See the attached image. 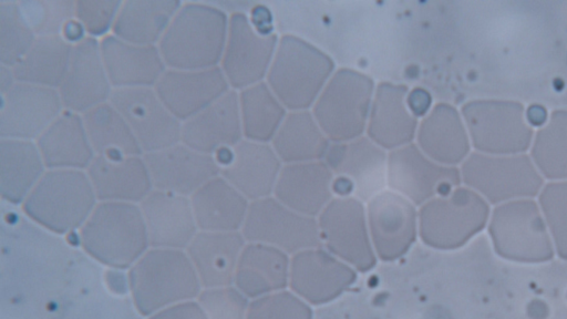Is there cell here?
Here are the masks:
<instances>
[{
  "label": "cell",
  "mask_w": 567,
  "mask_h": 319,
  "mask_svg": "<svg viewBox=\"0 0 567 319\" xmlns=\"http://www.w3.org/2000/svg\"><path fill=\"white\" fill-rule=\"evenodd\" d=\"M229 16L210 2H182L158 43L169 69L199 70L219 66Z\"/></svg>",
  "instance_id": "obj_1"
},
{
  "label": "cell",
  "mask_w": 567,
  "mask_h": 319,
  "mask_svg": "<svg viewBox=\"0 0 567 319\" xmlns=\"http://www.w3.org/2000/svg\"><path fill=\"white\" fill-rule=\"evenodd\" d=\"M79 241L85 254L114 269H130L150 248L140 205L122 202H99Z\"/></svg>",
  "instance_id": "obj_2"
},
{
  "label": "cell",
  "mask_w": 567,
  "mask_h": 319,
  "mask_svg": "<svg viewBox=\"0 0 567 319\" xmlns=\"http://www.w3.org/2000/svg\"><path fill=\"white\" fill-rule=\"evenodd\" d=\"M127 279L135 308L146 317L168 306L195 300L203 290L183 249L148 248L128 269Z\"/></svg>",
  "instance_id": "obj_3"
},
{
  "label": "cell",
  "mask_w": 567,
  "mask_h": 319,
  "mask_svg": "<svg viewBox=\"0 0 567 319\" xmlns=\"http://www.w3.org/2000/svg\"><path fill=\"white\" fill-rule=\"evenodd\" d=\"M99 203L86 171L47 169L21 210L55 235L80 230Z\"/></svg>",
  "instance_id": "obj_4"
},
{
  "label": "cell",
  "mask_w": 567,
  "mask_h": 319,
  "mask_svg": "<svg viewBox=\"0 0 567 319\" xmlns=\"http://www.w3.org/2000/svg\"><path fill=\"white\" fill-rule=\"evenodd\" d=\"M334 71L326 52L299 37L284 34L266 83L288 112L309 110Z\"/></svg>",
  "instance_id": "obj_5"
},
{
  "label": "cell",
  "mask_w": 567,
  "mask_h": 319,
  "mask_svg": "<svg viewBox=\"0 0 567 319\" xmlns=\"http://www.w3.org/2000/svg\"><path fill=\"white\" fill-rule=\"evenodd\" d=\"M417 215L422 244L450 251L462 248L487 227L491 206L478 193L460 185L424 203Z\"/></svg>",
  "instance_id": "obj_6"
},
{
  "label": "cell",
  "mask_w": 567,
  "mask_h": 319,
  "mask_svg": "<svg viewBox=\"0 0 567 319\" xmlns=\"http://www.w3.org/2000/svg\"><path fill=\"white\" fill-rule=\"evenodd\" d=\"M374 91L370 75L350 68L334 71L311 107L330 142H347L364 135Z\"/></svg>",
  "instance_id": "obj_7"
},
{
  "label": "cell",
  "mask_w": 567,
  "mask_h": 319,
  "mask_svg": "<svg viewBox=\"0 0 567 319\" xmlns=\"http://www.w3.org/2000/svg\"><path fill=\"white\" fill-rule=\"evenodd\" d=\"M487 231L495 253L506 260L542 264L556 255L539 205L534 198L494 206Z\"/></svg>",
  "instance_id": "obj_8"
},
{
  "label": "cell",
  "mask_w": 567,
  "mask_h": 319,
  "mask_svg": "<svg viewBox=\"0 0 567 319\" xmlns=\"http://www.w3.org/2000/svg\"><path fill=\"white\" fill-rule=\"evenodd\" d=\"M460 112L476 152L511 155L530 148L535 132L520 102L476 99L464 103Z\"/></svg>",
  "instance_id": "obj_9"
},
{
  "label": "cell",
  "mask_w": 567,
  "mask_h": 319,
  "mask_svg": "<svg viewBox=\"0 0 567 319\" xmlns=\"http://www.w3.org/2000/svg\"><path fill=\"white\" fill-rule=\"evenodd\" d=\"M462 184L489 205L535 198L545 185L529 154L492 155L470 153L460 166Z\"/></svg>",
  "instance_id": "obj_10"
},
{
  "label": "cell",
  "mask_w": 567,
  "mask_h": 319,
  "mask_svg": "<svg viewBox=\"0 0 567 319\" xmlns=\"http://www.w3.org/2000/svg\"><path fill=\"white\" fill-rule=\"evenodd\" d=\"M317 220L323 248L358 272H368L377 266L365 203L353 196H334Z\"/></svg>",
  "instance_id": "obj_11"
},
{
  "label": "cell",
  "mask_w": 567,
  "mask_h": 319,
  "mask_svg": "<svg viewBox=\"0 0 567 319\" xmlns=\"http://www.w3.org/2000/svg\"><path fill=\"white\" fill-rule=\"evenodd\" d=\"M240 233L246 243L268 245L289 256L322 246L317 218L289 208L274 195L249 202Z\"/></svg>",
  "instance_id": "obj_12"
},
{
  "label": "cell",
  "mask_w": 567,
  "mask_h": 319,
  "mask_svg": "<svg viewBox=\"0 0 567 319\" xmlns=\"http://www.w3.org/2000/svg\"><path fill=\"white\" fill-rule=\"evenodd\" d=\"M323 162L334 176L337 196H353L367 203L386 187L388 152L367 135L331 142Z\"/></svg>",
  "instance_id": "obj_13"
},
{
  "label": "cell",
  "mask_w": 567,
  "mask_h": 319,
  "mask_svg": "<svg viewBox=\"0 0 567 319\" xmlns=\"http://www.w3.org/2000/svg\"><path fill=\"white\" fill-rule=\"evenodd\" d=\"M460 185V167L433 161L414 142L388 152V189L402 195L417 208Z\"/></svg>",
  "instance_id": "obj_14"
},
{
  "label": "cell",
  "mask_w": 567,
  "mask_h": 319,
  "mask_svg": "<svg viewBox=\"0 0 567 319\" xmlns=\"http://www.w3.org/2000/svg\"><path fill=\"white\" fill-rule=\"evenodd\" d=\"M279 38L260 32L240 11L229 16L221 68L230 89L240 91L264 81L272 62Z\"/></svg>",
  "instance_id": "obj_15"
},
{
  "label": "cell",
  "mask_w": 567,
  "mask_h": 319,
  "mask_svg": "<svg viewBox=\"0 0 567 319\" xmlns=\"http://www.w3.org/2000/svg\"><path fill=\"white\" fill-rule=\"evenodd\" d=\"M365 204L369 233L378 259L394 263L406 256L419 237L417 207L390 189L382 191Z\"/></svg>",
  "instance_id": "obj_16"
},
{
  "label": "cell",
  "mask_w": 567,
  "mask_h": 319,
  "mask_svg": "<svg viewBox=\"0 0 567 319\" xmlns=\"http://www.w3.org/2000/svg\"><path fill=\"white\" fill-rule=\"evenodd\" d=\"M357 279L354 268L322 246L290 256L288 288L311 307L338 299Z\"/></svg>",
  "instance_id": "obj_17"
},
{
  "label": "cell",
  "mask_w": 567,
  "mask_h": 319,
  "mask_svg": "<svg viewBox=\"0 0 567 319\" xmlns=\"http://www.w3.org/2000/svg\"><path fill=\"white\" fill-rule=\"evenodd\" d=\"M110 102L130 125L143 153L181 142L182 122L165 106L154 88L114 89Z\"/></svg>",
  "instance_id": "obj_18"
},
{
  "label": "cell",
  "mask_w": 567,
  "mask_h": 319,
  "mask_svg": "<svg viewBox=\"0 0 567 319\" xmlns=\"http://www.w3.org/2000/svg\"><path fill=\"white\" fill-rule=\"evenodd\" d=\"M63 110L56 89L17 82L1 95L0 138L35 142Z\"/></svg>",
  "instance_id": "obj_19"
},
{
  "label": "cell",
  "mask_w": 567,
  "mask_h": 319,
  "mask_svg": "<svg viewBox=\"0 0 567 319\" xmlns=\"http://www.w3.org/2000/svg\"><path fill=\"white\" fill-rule=\"evenodd\" d=\"M214 156L220 166V176L249 202L272 195L284 164L270 143L244 138Z\"/></svg>",
  "instance_id": "obj_20"
},
{
  "label": "cell",
  "mask_w": 567,
  "mask_h": 319,
  "mask_svg": "<svg viewBox=\"0 0 567 319\" xmlns=\"http://www.w3.org/2000/svg\"><path fill=\"white\" fill-rule=\"evenodd\" d=\"M113 90L101 55L100 40L85 37L73 45L66 74L58 89L64 110L83 114L109 102Z\"/></svg>",
  "instance_id": "obj_21"
},
{
  "label": "cell",
  "mask_w": 567,
  "mask_h": 319,
  "mask_svg": "<svg viewBox=\"0 0 567 319\" xmlns=\"http://www.w3.org/2000/svg\"><path fill=\"white\" fill-rule=\"evenodd\" d=\"M153 188L189 197L209 179L220 175L214 155L200 153L179 142L144 153Z\"/></svg>",
  "instance_id": "obj_22"
},
{
  "label": "cell",
  "mask_w": 567,
  "mask_h": 319,
  "mask_svg": "<svg viewBox=\"0 0 567 319\" xmlns=\"http://www.w3.org/2000/svg\"><path fill=\"white\" fill-rule=\"evenodd\" d=\"M154 90L171 113L184 122L227 93L230 86L220 66L167 68Z\"/></svg>",
  "instance_id": "obj_23"
},
{
  "label": "cell",
  "mask_w": 567,
  "mask_h": 319,
  "mask_svg": "<svg viewBox=\"0 0 567 319\" xmlns=\"http://www.w3.org/2000/svg\"><path fill=\"white\" fill-rule=\"evenodd\" d=\"M244 140L238 91L230 89L214 103L182 122L181 142L208 155Z\"/></svg>",
  "instance_id": "obj_24"
},
{
  "label": "cell",
  "mask_w": 567,
  "mask_h": 319,
  "mask_svg": "<svg viewBox=\"0 0 567 319\" xmlns=\"http://www.w3.org/2000/svg\"><path fill=\"white\" fill-rule=\"evenodd\" d=\"M150 248L185 250L198 227L189 197L153 189L140 204Z\"/></svg>",
  "instance_id": "obj_25"
},
{
  "label": "cell",
  "mask_w": 567,
  "mask_h": 319,
  "mask_svg": "<svg viewBox=\"0 0 567 319\" xmlns=\"http://www.w3.org/2000/svg\"><path fill=\"white\" fill-rule=\"evenodd\" d=\"M408 93L405 84L375 85L365 135L386 152L415 140L419 119L408 107Z\"/></svg>",
  "instance_id": "obj_26"
},
{
  "label": "cell",
  "mask_w": 567,
  "mask_h": 319,
  "mask_svg": "<svg viewBox=\"0 0 567 319\" xmlns=\"http://www.w3.org/2000/svg\"><path fill=\"white\" fill-rule=\"evenodd\" d=\"M101 55L113 89L154 88L167 69L157 45H141L107 34Z\"/></svg>",
  "instance_id": "obj_27"
},
{
  "label": "cell",
  "mask_w": 567,
  "mask_h": 319,
  "mask_svg": "<svg viewBox=\"0 0 567 319\" xmlns=\"http://www.w3.org/2000/svg\"><path fill=\"white\" fill-rule=\"evenodd\" d=\"M333 181L323 161L284 164L272 195L289 208L317 218L334 197Z\"/></svg>",
  "instance_id": "obj_28"
},
{
  "label": "cell",
  "mask_w": 567,
  "mask_h": 319,
  "mask_svg": "<svg viewBox=\"0 0 567 319\" xmlns=\"http://www.w3.org/2000/svg\"><path fill=\"white\" fill-rule=\"evenodd\" d=\"M415 143L433 161L461 165L471 153L470 136L461 112L452 104H434L419 122Z\"/></svg>",
  "instance_id": "obj_29"
},
{
  "label": "cell",
  "mask_w": 567,
  "mask_h": 319,
  "mask_svg": "<svg viewBox=\"0 0 567 319\" xmlns=\"http://www.w3.org/2000/svg\"><path fill=\"white\" fill-rule=\"evenodd\" d=\"M86 173L99 202L140 204L154 189L143 155H95Z\"/></svg>",
  "instance_id": "obj_30"
},
{
  "label": "cell",
  "mask_w": 567,
  "mask_h": 319,
  "mask_svg": "<svg viewBox=\"0 0 567 319\" xmlns=\"http://www.w3.org/2000/svg\"><path fill=\"white\" fill-rule=\"evenodd\" d=\"M245 245L240 231L198 230L185 250L203 289L234 285L237 263Z\"/></svg>",
  "instance_id": "obj_31"
},
{
  "label": "cell",
  "mask_w": 567,
  "mask_h": 319,
  "mask_svg": "<svg viewBox=\"0 0 567 319\" xmlns=\"http://www.w3.org/2000/svg\"><path fill=\"white\" fill-rule=\"evenodd\" d=\"M48 169L86 171L95 157L82 114L63 110L37 138Z\"/></svg>",
  "instance_id": "obj_32"
},
{
  "label": "cell",
  "mask_w": 567,
  "mask_h": 319,
  "mask_svg": "<svg viewBox=\"0 0 567 319\" xmlns=\"http://www.w3.org/2000/svg\"><path fill=\"white\" fill-rule=\"evenodd\" d=\"M290 256L257 243H246L239 256L234 285L249 300L281 291L289 285Z\"/></svg>",
  "instance_id": "obj_33"
},
{
  "label": "cell",
  "mask_w": 567,
  "mask_h": 319,
  "mask_svg": "<svg viewBox=\"0 0 567 319\" xmlns=\"http://www.w3.org/2000/svg\"><path fill=\"white\" fill-rule=\"evenodd\" d=\"M198 230L240 231L249 200L218 175L189 196Z\"/></svg>",
  "instance_id": "obj_34"
},
{
  "label": "cell",
  "mask_w": 567,
  "mask_h": 319,
  "mask_svg": "<svg viewBox=\"0 0 567 319\" xmlns=\"http://www.w3.org/2000/svg\"><path fill=\"white\" fill-rule=\"evenodd\" d=\"M47 169L34 141L0 138V196L2 202L21 206Z\"/></svg>",
  "instance_id": "obj_35"
},
{
  "label": "cell",
  "mask_w": 567,
  "mask_h": 319,
  "mask_svg": "<svg viewBox=\"0 0 567 319\" xmlns=\"http://www.w3.org/2000/svg\"><path fill=\"white\" fill-rule=\"evenodd\" d=\"M181 6L177 0L122 1L112 34L134 44L158 45Z\"/></svg>",
  "instance_id": "obj_36"
},
{
  "label": "cell",
  "mask_w": 567,
  "mask_h": 319,
  "mask_svg": "<svg viewBox=\"0 0 567 319\" xmlns=\"http://www.w3.org/2000/svg\"><path fill=\"white\" fill-rule=\"evenodd\" d=\"M330 140L311 111H289L270 145L282 164L323 161Z\"/></svg>",
  "instance_id": "obj_37"
},
{
  "label": "cell",
  "mask_w": 567,
  "mask_h": 319,
  "mask_svg": "<svg viewBox=\"0 0 567 319\" xmlns=\"http://www.w3.org/2000/svg\"><path fill=\"white\" fill-rule=\"evenodd\" d=\"M72 50L73 44L62 35L37 37L27 54L13 66L17 82L58 90L66 74Z\"/></svg>",
  "instance_id": "obj_38"
},
{
  "label": "cell",
  "mask_w": 567,
  "mask_h": 319,
  "mask_svg": "<svg viewBox=\"0 0 567 319\" xmlns=\"http://www.w3.org/2000/svg\"><path fill=\"white\" fill-rule=\"evenodd\" d=\"M82 119L95 155L117 158L144 154L130 125L110 101L86 111Z\"/></svg>",
  "instance_id": "obj_39"
},
{
  "label": "cell",
  "mask_w": 567,
  "mask_h": 319,
  "mask_svg": "<svg viewBox=\"0 0 567 319\" xmlns=\"http://www.w3.org/2000/svg\"><path fill=\"white\" fill-rule=\"evenodd\" d=\"M244 138L270 143L287 109L272 93L266 81L238 91Z\"/></svg>",
  "instance_id": "obj_40"
},
{
  "label": "cell",
  "mask_w": 567,
  "mask_h": 319,
  "mask_svg": "<svg viewBox=\"0 0 567 319\" xmlns=\"http://www.w3.org/2000/svg\"><path fill=\"white\" fill-rule=\"evenodd\" d=\"M529 156L546 179H567V110H554L533 137Z\"/></svg>",
  "instance_id": "obj_41"
},
{
  "label": "cell",
  "mask_w": 567,
  "mask_h": 319,
  "mask_svg": "<svg viewBox=\"0 0 567 319\" xmlns=\"http://www.w3.org/2000/svg\"><path fill=\"white\" fill-rule=\"evenodd\" d=\"M35 39L18 1L0 0V64L16 66Z\"/></svg>",
  "instance_id": "obj_42"
},
{
  "label": "cell",
  "mask_w": 567,
  "mask_h": 319,
  "mask_svg": "<svg viewBox=\"0 0 567 319\" xmlns=\"http://www.w3.org/2000/svg\"><path fill=\"white\" fill-rule=\"evenodd\" d=\"M537 203L550 234L555 254L567 260V179L546 183Z\"/></svg>",
  "instance_id": "obj_43"
},
{
  "label": "cell",
  "mask_w": 567,
  "mask_h": 319,
  "mask_svg": "<svg viewBox=\"0 0 567 319\" xmlns=\"http://www.w3.org/2000/svg\"><path fill=\"white\" fill-rule=\"evenodd\" d=\"M20 10L37 37L61 35L75 18L73 0H21Z\"/></svg>",
  "instance_id": "obj_44"
},
{
  "label": "cell",
  "mask_w": 567,
  "mask_h": 319,
  "mask_svg": "<svg viewBox=\"0 0 567 319\" xmlns=\"http://www.w3.org/2000/svg\"><path fill=\"white\" fill-rule=\"evenodd\" d=\"M247 319H313L312 307L285 289L249 301Z\"/></svg>",
  "instance_id": "obj_45"
},
{
  "label": "cell",
  "mask_w": 567,
  "mask_h": 319,
  "mask_svg": "<svg viewBox=\"0 0 567 319\" xmlns=\"http://www.w3.org/2000/svg\"><path fill=\"white\" fill-rule=\"evenodd\" d=\"M197 301L208 319H247L249 299L235 286L203 289Z\"/></svg>",
  "instance_id": "obj_46"
},
{
  "label": "cell",
  "mask_w": 567,
  "mask_h": 319,
  "mask_svg": "<svg viewBox=\"0 0 567 319\" xmlns=\"http://www.w3.org/2000/svg\"><path fill=\"white\" fill-rule=\"evenodd\" d=\"M121 4L120 0H76L75 18L86 37L102 39L112 32Z\"/></svg>",
  "instance_id": "obj_47"
},
{
  "label": "cell",
  "mask_w": 567,
  "mask_h": 319,
  "mask_svg": "<svg viewBox=\"0 0 567 319\" xmlns=\"http://www.w3.org/2000/svg\"><path fill=\"white\" fill-rule=\"evenodd\" d=\"M147 319H208L197 300H188L168 306Z\"/></svg>",
  "instance_id": "obj_48"
},
{
  "label": "cell",
  "mask_w": 567,
  "mask_h": 319,
  "mask_svg": "<svg viewBox=\"0 0 567 319\" xmlns=\"http://www.w3.org/2000/svg\"><path fill=\"white\" fill-rule=\"evenodd\" d=\"M406 104L416 117H423L431 110V95L422 88H415L412 92L408 93Z\"/></svg>",
  "instance_id": "obj_49"
},
{
  "label": "cell",
  "mask_w": 567,
  "mask_h": 319,
  "mask_svg": "<svg viewBox=\"0 0 567 319\" xmlns=\"http://www.w3.org/2000/svg\"><path fill=\"white\" fill-rule=\"evenodd\" d=\"M85 34L86 33L82 24L76 20V18H74L73 20L68 22L61 35L74 45L75 43L83 40L86 37Z\"/></svg>",
  "instance_id": "obj_50"
},
{
  "label": "cell",
  "mask_w": 567,
  "mask_h": 319,
  "mask_svg": "<svg viewBox=\"0 0 567 319\" xmlns=\"http://www.w3.org/2000/svg\"><path fill=\"white\" fill-rule=\"evenodd\" d=\"M17 84L13 68L0 64V94L9 92Z\"/></svg>",
  "instance_id": "obj_51"
}]
</instances>
